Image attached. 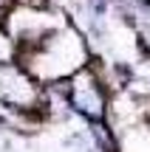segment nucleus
Masks as SVG:
<instances>
[{
    "label": "nucleus",
    "mask_w": 150,
    "mask_h": 152,
    "mask_svg": "<svg viewBox=\"0 0 150 152\" xmlns=\"http://www.w3.org/2000/svg\"><path fill=\"white\" fill-rule=\"evenodd\" d=\"M3 3H6V0H0V6H3Z\"/></svg>",
    "instance_id": "nucleus-2"
},
{
    "label": "nucleus",
    "mask_w": 150,
    "mask_h": 152,
    "mask_svg": "<svg viewBox=\"0 0 150 152\" xmlns=\"http://www.w3.org/2000/svg\"><path fill=\"white\" fill-rule=\"evenodd\" d=\"M71 96H74V104H79V110H85L88 115L102 113V93H99V85L94 79L85 76V82H82V76H79L74 90H71Z\"/></svg>",
    "instance_id": "nucleus-1"
}]
</instances>
